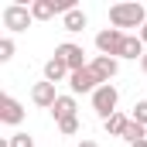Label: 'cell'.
I'll return each mask as SVG.
<instances>
[{"label":"cell","mask_w":147,"mask_h":147,"mask_svg":"<svg viewBox=\"0 0 147 147\" xmlns=\"http://www.w3.org/2000/svg\"><path fill=\"white\" fill-rule=\"evenodd\" d=\"M31 99H34V106H41V110H51V106L58 103V92H55V86H51V82H34Z\"/></svg>","instance_id":"30bf717a"},{"label":"cell","mask_w":147,"mask_h":147,"mask_svg":"<svg viewBox=\"0 0 147 147\" xmlns=\"http://www.w3.org/2000/svg\"><path fill=\"white\" fill-rule=\"evenodd\" d=\"M0 17H3V28L7 31H28L31 21H34L31 17V7H24V3H7Z\"/></svg>","instance_id":"277c9868"},{"label":"cell","mask_w":147,"mask_h":147,"mask_svg":"<svg viewBox=\"0 0 147 147\" xmlns=\"http://www.w3.org/2000/svg\"><path fill=\"white\" fill-rule=\"evenodd\" d=\"M55 55L69 65V72H79V69H86L89 62H86V51H82V45H75V41H62L58 48H55Z\"/></svg>","instance_id":"5b68a950"},{"label":"cell","mask_w":147,"mask_h":147,"mask_svg":"<svg viewBox=\"0 0 147 147\" xmlns=\"http://www.w3.org/2000/svg\"><path fill=\"white\" fill-rule=\"evenodd\" d=\"M0 123H7V127L24 123V106L14 96H0Z\"/></svg>","instance_id":"ba28073f"},{"label":"cell","mask_w":147,"mask_h":147,"mask_svg":"<svg viewBox=\"0 0 147 147\" xmlns=\"http://www.w3.org/2000/svg\"><path fill=\"white\" fill-rule=\"evenodd\" d=\"M89 69L96 72V79H99L103 86H106V82H110L113 75L120 72V58H110V55H96V58L89 62Z\"/></svg>","instance_id":"9c48e42d"},{"label":"cell","mask_w":147,"mask_h":147,"mask_svg":"<svg viewBox=\"0 0 147 147\" xmlns=\"http://www.w3.org/2000/svg\"><path fill=\"white\" fill-rule=\"evenodd\" d=\"M110 24L116 31H123V28H144L147 24L144 3H113L110 7Z\"/></svg>","instance_id":"6da1fadb"},{"label":"cell","mask_w":147,"mask_h":147,"mask_svg":"<svg viewBox=\"0 0 147 147\" xmlns=\"http://www.w3.org/2000/svg\"><path fill=\"white\" fill-rule=\"evenodd\" d=\"M140 72L147 75V55H144V58H140Z\"/></svg>","instance_id":"7402d4cb"},{"label":"cell","mask_w":147,"mask_h":147,"mask_svg":"<svg viewBox=\"0 0 147 147\" xmlns=\"http://www.w3.org/2000/svg\"><path fill=\"white\" fill-rule=\"evenodd\" d=\"M134 147H147V137H144V140H137V144H134Z\"/></svg>","instance_id":"cb8c5ba5"},{"label":"cell","mask_w":147,"mask_h":147,"mask_svg":"<svg viewBox=\"0 0 147 147\" xmlns=\"http://www.w3.org/2000/svg\"><path fill=\"white\" fill-rule=\"evenodd\" d=\"M7 147H34V137H31V134H24V130H17V134L7 140Z\"/></svg>","instance_id":"e0dca14e"},{"label":"cell","mask_w":147,"mask_h":147,"mask_svg":"<svg viewBox=\"0 0 147 147\" xmlns=\"http://www.w3.org/2000/svg\"><path fill=\"white\" fill-rule=\"evenodd\" d=\"M69 10H75V0H34L31 3V17L34 21H51L55 14H69Z\"/></svg>","instance_id":"3957f363"},{"label":"cell","mask_w":147,"mask_h":147,"mask_svg":"<svg viewBox=\"0 0 147 147\" xmlns=\"http://www.w3.org/2000/svg\"><path fill=\"white\" fill-rule=\"evenodd\" d=\"M14 58V38H0V62Z\"/></svg>","instance_id":"d6986e66"},{"label":"cell","mask_w":147,"mask_h":147,"mask_svg":"<svg viewBox=\"0 0 147 147\" xmlns=\"http://www.w3.org/2000/svg\"><path fill=\"white\" fill-rule=\"evenodd\" d=\"M75 110H79V103H75V96L69 92V96H58V103L51 106V116L62 123V120H69V116H75Z\"/></svg>","instance_id":"4fadbf2b"},{"label":"cell","mask_w":147,"mask_h":147,"mask_svg":"<svg viewBox=\"0 0 147 147\" xmlns=\"http://www.w3.org/2000/svg\"><path fill=\"white\" fill-rule=\"evenodd\" d=\"M116 103H120V92H116L113 82L99 86V89L92 92V110H96V116H103V120H110L113 113H116Z\"/></svg>","instance_id":"7a4b0ae2"},{"label":"cell","mask_w":147,"mask_h":147,"mask_svg":"<svg viewBox=\"0 0 147 147\" xmlns=\"http://www.w3.org/2000/svg\"><path fill=\"white\" fill-rule=\"evenodd\" d=\"M86 24H89V17H86V10H79V7H75V10H69V14H65V17H62V28H65V31H86Z\"/></svg>","instance_id":"5bb4252c"},{"label":"cell","mask_w":147,"mask_h":147,"mask_svg":"<svg viewBox=\"0 0 147 147\" xmlns=\"http://www.w3.org/2000/svg\"><path fill=\"white\" fill-rule=\"evenodd\" d=\"M123 31H116V28H103L99 34H96V48H99V55H110V58H116L120 55V45H123Z\"/></svg>","instance_id":"52a82bcc"},{"label":"cell","mask_w":147,"mask_h":147,"mask_svg":"<svg viewBox=\"0 0 147 147\" xmlns=\"http://www.w3.org/2000/svg\"><path fill=\"white\" fill-rule=\"evenodd\" d=\"M144 55H147V45L140 41V34H127L116 58H134V62H137V58H144Z\"/></svg>","instance_id":"8fae6325"},{"label":"cell","mask_w":147,"mask_h":147,"mask_svg":"<svg viewBox=\"0 0 147 147\" xmlns=\"http://www.w3.org/2000/svg\"><path fill=\"white\" fill-rule=\"evenodd\" d=\"M147 137V127H140V123H137V120H130V123H127V130H123V137H120V140H127V144L134 147L137 144V140H144Z\"/></svg>","instance_id":"2e32d148"},{"label":"cell","mask_w":147,"mask_h":147,"mask_svg":"<svg viewBox=\"0 0 147 147\" xmlns=\"http://www.w3.org/2000/svg\"><path fill=\"white\" fill-rule=\"evenodd\" d=\"M69 75H72V72H69V65H65L58 55H51V58L45 62V82L55 86V82H62V79H69Z\"/></svg>","instance_id":"7c38bea8"},{"label":"cell","mask_w":147,"mask_h":147,"mask_svg":"<svg viewBox=\"0 0 147 147\" xmlns=\"http://www.w3.org/2000/svg\"><path fill=\"white\" fill-rule=\"evenodd\" d=\"M140 41H144V45H147V24H144V28H140Z\"/></svg>","instance_id":"603a6c76"},{"label":"cell","mask_w":147,"mask_h":147,"mask_svg":"<svg viewBox=\"0 0 147 147\" xmlns=\"http://www.w3.org/2000/svg\"><path fill=\"white\" fill-rule=\"evenodd\" d=\"M130 120H137L140 127H147V99H140V103L134 106V113H130Z\"/></svg>","instance_id":"ac0fdd59"},{"label":"cell","mask_w":147,"mask_h":147,"mask_svg":"<svg viewBox=\"0 0 147 147\" xmlns=\"http://www.w3.org/2000/svg\"><path fill=\"white\" fill-rule=\"evenodd\" d=\"M79 147H99V144H96V140H89V137H82V140H79Z\"/></svg>","instance_id":"44dd1931"},{"label":"cell","mask_w":147,"mask_h":147,"mask_svg":"<svg viewBox=\"0 0 147 147\" xmlns=\"http://www.w3.org/2000/svg\"><path fill=\"white\" fill-rule=\"evenodd\" d=\"M58 130H62V134H79V116H69V120H62V123H58Z\"/></svg>","instance_id":"ffe728a7"},{"label":"cell","mask_w":147,"mask_h":147,"mask_svg":"<svg viewBox=\"0 0 147 147\" xmlns=\"http://www.w3.org/2000/svg\"><path fill=\"white\" fill-rule=\"evenodd\" d=\"M99 86H103V82L96 79V72H92L89 65H86V69H79V72H72V75H69V89H72V96H79V92H89V96H92V92H96Z\"/></svg>","instance_id":"8992f818"},{"label":"cell","mask_w":147,"mask_h":147,"mask_svg":"<svg viewBox=\"0 0 147 147\" xmlns=\"http://www.w3.org/2000/svg\"><path fill=\"white\" fill-rule=\"evenodd\" d=\"M127 123H130V116H123V113H113L110 120H103V127H106V134H110V137H123Z\"/></svg>","instance_id":"9a60e30c"}]
</instances>
